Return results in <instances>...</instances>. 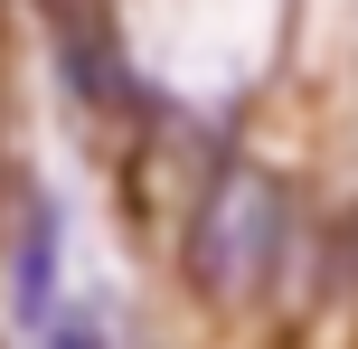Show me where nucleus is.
Here are the masks:
<instances>
[{
  "mask_svg": "<svg viewBox=\"0 0 358 349\" xmlns=\"http://www.w3.org/2000/svg\"><path fill=\"white\" fill-rule=\"evenodd\" d=\"M311 255H321V208L302 199L292 170H273L264 151H245V142L208 170V189H198L189 227H179V245H170L189 302L217 312V321L273 312V302L292 293V264H311Z\"/></svg>",
  "mask_w": 358,
  "mask_h": 349,
  "instance_id": "nucleus-1",
  "label": "nucleus"
},
{
  "mask_svg": "<svg viewBox=\"0 0 358 349\" xmlns=\"http://www.w3.org/2000/svg\"><path fill=\"white\" fill-rule=\"evenodd\" d=\"M38 349H113V340H104V321H94V312H57L48 331H38Z\"/></svg>",
  "mask_w": 358,
  "mask_h": 349,
  "instance_id": "nucleus-4",
  "label": "nucleus"
},
{
  "mask_svg": "<svg viewBox=\"0 0 358 349\" xmlns=\"http://www.w3.org/2000/svg\"><path fill=\"white\" fill-rule=\"evenodd\" d=\"M57 245H66V218L29 189L19 199V227H10V312L38 321V331L57 321Z\"/></svg>",
  "mask_w": 358,
  "mask_h": 349,
  "instance_id": "nucleus-3",
  "label": "nucleus"
},
{
  "mask_svg": "<svg viewBox=\"0 0 358 349\" xmlns=\"http://www.w3.org/2000/svg\"><path fill=\"white\" fill-rule=\"evenodd\" d=\"M38 29H48V57H57V85H66V104L85 113L94 132H113L123 142L132 123H142L161 94H151L142 57H132V29L113 0H38Z\"/></svg>",
  "mask_w": 358,
  "mask_h": 349,
  "instance_id": "nucleus-2",
  "label": "nucleus"
}]
</instances>
